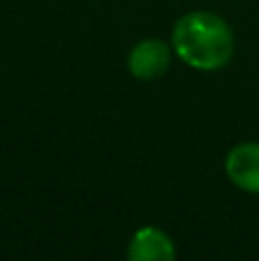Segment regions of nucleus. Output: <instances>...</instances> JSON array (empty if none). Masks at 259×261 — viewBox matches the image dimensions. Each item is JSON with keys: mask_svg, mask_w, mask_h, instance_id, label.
Masks as SVG:
<instances>
[{"mask_svg": "<svg viewBox=\"0 0 259 261\" xmlns=\"http://www.w3.org/2000/svg\"><path fill=\"white\" fill-rule=\"evenodd\" d=\"M172 48L186 64L202 71H214L232 60L234 35L227 23L216 14L191 12L174 25Z\"/></svg>", "mask_w": 259, "mask_h": 261, "instance_id": "f257e3e1", "label": "nucleus"}, {"mask_svg": "<svg viewBox=\"0 0 259 261\" xmlns=\"http://www.w3.org/2000/svg\"><path fill=\"white\" fill-rule=\"evenodd\" d=\"M170 67V48L161 39L138 41L128 53V71L138 81H156Z\"/></svg>", "mask_w": 259, "mask_h": 261, "instance_id": "f03ea898", "label": "nucleus"}, {"mask_svg": "<svg viewBox=\"0 0 259 261\" xmlns=\"http://www.w3.org/2000/svg\"><path fill=\"white\" fill-rule=\"evenodd\" d=\"M227 176L246 193L259 195V142H243L227 153Z\"/></svg>", "mask_w": 259, "mask_h": 261, "instance_id": "7ed1b4c3", "label": "nucleus"}, {"mask_svg": "<svg viewBox=\"0 0 259 261\" xmlns=\"http://www.w3.org/2000/svg\"><path fill=\"white\" fill-rule=\"evenodd\" d=\"M126 254L133 261H172L174 243L165 231L156 227H142L133 234Z\"/></svg>", "mask_w": 259, "mask_h": 261, "instance_id": "20e7f679", "label": "nucleus"}]
</instances>
